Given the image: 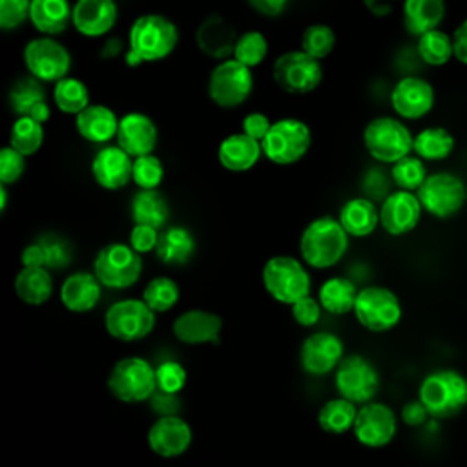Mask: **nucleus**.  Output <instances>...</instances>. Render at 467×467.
Here are the masks:
<instances>
[{
  "label": "nucleus",
  "instance_id": "f257e3e1",
  "mask_svg": "<svg viewBox=\"0 0 467 467\" xmlns=\"http://www.w3.org/2000/svg\"><path fill=\"white\" fill-rule=\"evenodd\" d=\"M179 42V29L173 20L159 13L137 16L128 33L124 62L137 67L144 62H157L173 53Z\"/></svg>",
  "mask_w": 467,
  "mask_h": 467
},
{
  "label": "nucleus",
  "instance_id": "f03ea898",
  "mask_svg": "<svg viewBox=\"0 0 467 467\" xmlns=\"http://www.w3.org/2000/svg\"><path fill=\"white\" fill-rule=\"evenodd\" d=\"M348 234L334 217H317L310 221L299 237L301 259L317 270L337 265L348 250Z\"/></svg>",
  "mask_w": 467,
  "mask_h": 467
},
{
  "label": "nucleus",
  "instance_id": "7ed1b4c3",
  "mask_svg": "<svg viewBox=\"0 0 467 467\" xmlns=\"http://www.w3.org/2000/svg\"><path fill=\"white\" fill-rule=\"evenodd\" d=\"M418 400L431 418H454L467 407V378L454 368L432 370L421 379Z\"/></svg>",
  "mask_w": 467,
  "mask_h": 467
},
{
  "label": "nucleus",
  "instance_id": "20e7f679",
  "mask_svg": "<svg viewBox=\"0 0 467 467\" xmlns=\"http://www.w3.org/2000/svg\"><path fill=\"white\" fill-rule=\"evenodd\" d=\"M263 286L272 299L283 305L310 296L312 281L305 265L292 255H274L263 266Z\"/></svg>",
  "mask_w": 467,
  "mask_h": 467
},
{
  "label": "nucleus",
  "instance_id": "39448f33",
  "mask_svg": "<svg viewBox=\"0 0 467 467\" xmlns=\"http://www.w3.org/2000/svg\"><path fill=\"white\" fill-rule=\"evenodd\" d=\"M363 144L372 159L381 164H394L412 153L414 135L394 117H376L363 130Z\"/></svg>",
  "mask_w": 467,
  "mask_h": 467
},
{
  "label": "nucleus",
  "instance_id": "423d86ee",
  "mask_svg": "<svg viewBox=\"0 0 467 467\" xmlns=\"http://www.w3.org/2000/svg\"><path fill=\"white\" fill-rule=\"evenodd\" d=\"M312 144V131L306 122L283 117L272 122L270 131L263 139V155L279 166H288L301 161Z\"/></svg>",
  "mask_w": 467,
  "mask_h": 467
},
{
  "label": "nucleus",
  "instance_id": "0eeeda50",
  "mask_svg": "<svg viewBox=\"0 0 467 467\" xmlns=\"http://www.w3.org/2000/svg\"><path fill=\"white\" fill-rule=\"evenodd\" d=\"M93 274L106 288H130L142 274V255L128 243H109L97 252L93 259Z\"/></svg>",
  "mask_w": 467,
  "mask_h": 467
},
{
  "label": "nucleus",
  "instance_id": "6e6552de",
  "mask_svg": "<svg viewBox=\"0 0 467 467\" xmlns=\"http://www.w3.org/2000/svg\"><path fill=\"white\" fill-rule=\"evenodd\" d=\"M108 389L122 403L148 401L157 390L155 368L139 356L122 358L108 376Z\"/></svg>",
  "mask_w": 467,
  "mask_h": 467
},
{
  "label": "nucleus",
  "instance_id": "1a4fd4ad",
  "mask_svg": "<svg viewBox=\"0 0 467 467\" xmlns=\"http://www.w3.org/2000/svg\"><path fill=\"white\" fill-rule=\"evenodd\" d=\"M22 58L27 73L42 84H57L69 77L71 53L53 36L31 38L24 46Z\"/></svg>",
  "mask_w": 467,
  "mask_h": 467
},
{
  "label": "nucleus",
  "instance_id": "9d476101",
  "mask_svg": "<svg viewBox=\"0 0 467 467\" xmlns=\"http://www.w3.org/2000/svg\"><path fill=\"white\" fill-rule=\"evenodd\" d=\"M416 195L427 213L436 219H449L463 208L467 186L456 173L434 171L427 175Z\"/></svg>",
  "mask_w": 467,
  "mask_h": 467
},
{
  "label": "nucleus",
  "instance_id": "9b49d317",
  "mask_svg": "<svg viewBox=\"0 0 467 467\" xmlns=\"http://www.w3.org/2000/svg\"><path fill=\"white\" fill-rule=\"evenodd\" d=\"M352 312L358 323L370 332H389L403 316L398 296L390 288L379 285L361 288Z\"/></svg>",
  "mask_w": 467,
  "mask_h": 467
},
{
  "label": "nucleus",
  "instance_id": "f8f14e48",
  "mask_svg": "<svg viewBox=\"0 0 467 467\" xmlns=\"http://www.w3.org/2000/svg\"><path fill=\"white\" fill-rule=\"evenodd\" d=\"M272 78L290 95H306L321 84L323 66L321 60L306 55L303 49H292L275 58Z\"/></svg>",
  "mask_w": 467,
  "mask_h": 467
},
{
  "label": "nucleus",
  "instance_id": "ddd939ff",
  "mask_svg": "<svg viewBox=\"0 0 467 467\" xmlns=\"http://www.w3.org/2000/svg\"><path fill=\"white\" fill-rule=\"evenodd\" d=\"M254 89L252 69L235 58L221 60L208 77V97L219 108L232 109L248 100Z\"/></svg>",
  "mask_w": 467,
  "mask_h": 467
},
{
  "label": "nucleus",
  "instance_id": "4468645a",
  "mask_svg": "<svg viewBox=\"0 0 467 467\" xmlns=\"http://www.w3.org/2000/svg\"><path fill=\"white\" fill-rule=\"evenodd\" d=\"M104 327L113 339L140 341L151 334L155 312L142 299H120L106 310Z\"/></svg>",
  "mask_w": 467,
  "mask_h": 467
},
{
  "label": "nucleus",
  "instance_id": "2eb2a0df",
  "mask_svg": "<svg viewBox=\"0 0 467 467\" xmlns=\"http://www.w3.org/2000/svg\"><path fill=\"white\" fill-rule=\"evenodd\" d=\"M336 390L341 398L356 403H370L379 390V374L363 356L352 354L341 359L334 376Z\"/></svg>",
  "mask_w": 467,
  "mask_h": 467
},
{
  "label": "nucleus",
  "instance_id": "dca6fc26",
  "mask_svg": "<svg viewBox=\"0 0 467 467\" xmlns=\"http://www.w3.org/2000/svg\"><path fill=\"white\" fill-rule=\"evenodd\" d=\"M396 431L398 420L389 405L370 401L358 409L352 432L361 445L370 449L385 447L394 440Z\"/></svg>",
  "mask_w": 467,
  "mask_h": 467
},
{
  "label": "nucleus",
  "instance_id": "f3484780",
  "mask_svg": "<svg viewBox=\"0 0 467 467\" xmlns=\"http://www.w3.org/2000/svg\"><path fill=\"white\" fill-rule=\"evenodd\" d=\"M434 88L421 77H403L390 91V106L394 113L405 120H418L434 108Z\"/></svg>",
  "mask_w": 467,
  "mask_h": 467
},
{
  "label": "nucleus",
  "instance_id": "a211bd4d",
  "mask_svg": "<svg viewBox=\"0 0 467 467\" xmlns=\"http://www.w3.org/2000/svg\"><path fill=\"white\" fill-rule=\"evenodd\" d=\"M421 212V202L414 192L396 190L381 201L379 224L387 234L400 237L410 234L418 226Z\"/></svg>",
  "mask_w": 467,
  "mask_h": 467
},
{
  "label": "nucleus",
  "instance_id": "6ab92c4d",
  "mask_svg": "<svg viewBox=\"0 0 467 467\" xmlns=\"http://www.w3.org/2000/svg\"><path fill=\"white\" fill-rule=\"evenodd\" d=\"M91 177L104 190H120L133 177V157L119 144H106L91 159Z\"/></svg>",
  "mask_w": 467,
  "mask_h": 467
},
{
  "label": "nucleus",
  "instance_id": "aec40b11",
  "mask_svg": "<svg viewBox=\"0 0 467 467\" xmlns=\"http://www.w3.org/2000/svg\"><path fill=\"white\" fill-rule=\"evenodd\" d=\"M343 359V341L332 332L308 336L299 350V361L306 374L325 376L337 368Z\"/></svg>",
  "mask_w": 467,
  "mask_h": 467
},
{
  "label": "nucleus",
  "instance_id": "412c9836",
  "mask_svg": "<svg viewBox=\"0 0 467 467\" xmlns=\"http://www.w3.org/2000/svg\"><path fill=\"white\" fill-rule=\"evenodd\" d=\"M159 130L157 124L140 111H130L120 117L117 144L133 159L150 155L157 148Z\"/></svg>",
  "mask_w": 467,
  "mask_h": 467
},
{
  "label": "nucleus",
  "instance_id": "4be33fe9",
  "mask_svg": "<svg viewBox=\"0 0 467 467\" xmlns=\"http://www.w3.org/2000/svg\"><path fill=\"white\" fill-rule=\"evenodd\" d=\"M119 20L115 0H77L73 4V27L88 38L106 36Z\"/></svg>",
  "mask_w": 467,
  "mask_h": 467
},
{
  "label": "nucleus",
  "instance_id": "5701e85b",
  "mask_svg": "<svg viewBox=\"0 0 467 467\" xmlns=\"http://www.w3.org/2000/svg\"><path fill=\"white\" fill-rule=\"evenodd\" d=\"M192 427L181 416L159 418L148 431V445L161 458H177L192 445Z\"/></svg>",
  "mask_w": 467,
  "mask_h": 467
},
{
  "label": "nucleus",
  "instance_id": "b1692460",
  "mask_svg": "<svg viewBox=\"0 0 467 467\" xmlns=\"http://www.w3.org/2000/svg\"><path fill=\"white\" fill-rule=\"evenodd\" d=\"M171 330H173V336L186 345L219 343L223 319L215 312L192 308L175 317Z\"/></svg>",
  "mask_w": 467,
  "mask_h": 467
},
{
  "label": "nucleus",
  "instance_id": "393cba45",
  "mask_svg": "<svg viewBox=\"0 0 467 467\" xmlns=\"http://www.w3.org/2000/svg\"><path fill=\"white\" fill-rule=\"evenodd\" d=\"M7 104L16 117H31L40 124H46L51 117L44 84L31 75L22 77L11 84Z\"/></svg>",
  "mask_w": 467,
  "mask_h": 467
},
{
  "label": "nucleus",
  "instance_id": "a878e982",
  "mask_svg": "<svg viewBox=\"0 0 467 467\" xmlns=\"http://www.w3.org/2000/svg\"><path fill=\"white\" fill-rule=\"evenodd\" d=\"M237 36L239 35L235 33V27L221 15L206 16L195 31V42L199 49L217 60L232 58Z\"/></svg>",
  "mask_w": 467,
  "mask_h": 467
},
{
  "label": "nucleus",
  "instance_id": "bb28decb",
  "mask_svg": "<svg viewBox=\"0 0 467 467\" xmlns=\"http://www.w3.org/2000/svg\"><path fill=\"white\" fill-rule=\"evenodd\" d=\"M120 117L104 104H89L75 117L77 133L93 144L106 146L113 139H117Z\"/></svg>",
  "mask_w": 467,
  "mask_h": 467
},
{
  "label": "nucleus",
  "instance_id": "cd10ccee",
  "mask_svg": "<svg viewBox=\"0 0 467 467\" xmlns=\"http://www.w3.org/2000/svg\"><path fill=\"white\" fill-rule=\"evenodd\" d=\"M263 157V146L259 140L248 137L246 133H232L224 137L217 148L219 164L234 173H243L252 170Z\"/></svg>",
  "mask_w": 467,
  "mask_h": 467
},
{
  "label": "nucleus",
  "instance_id": "c85d7f7f",
  "mask_svg": "<svg viewBox=\"0 0 467 467\" xmlns=\"http://www.w3.org/2000/svg\"><path fill=\"white\" fill-rule=\"evenodd\" d=\"M100 294L102 285L93 272H73L60 286L62 305L75 314L93 310L100 301Z\"/></svg>",
  "mask_w": 467,
  "mask_h": 467
},
{
  "label": "nucleus",
  "instance_id": "c756f323",
  "mask_svg": "<svg viewBox=\"0 0 467 467\" xmlns=\"http://www.w3.org/2000/svg\"><path fill=\"white\" fill-rule=\"evenodd\" d=\"M73 20L69 0H31L29 22L42 36H57L67 29Z\"/></svg>",
  "mask_w": 467,
  "mask_h": 467
},
{
  "label": "nucleus",
  "instance_id": "7c9ffc66",
  "mask_svg": "<svg viewBox=\"0 0 467 467\" xmlns=\"http://www.w3.org/2000/svg\"><path fill=\"white\" fill-rule=\"evenodd\" d=\"M195 248H197V243L192 230L182 224H173L161 230L155 255L164 265L179 266V265H186L193 257Z\"/></svg>",
  "mask_w": 467,
  "mask_h": 467
},
{
  "label": "nucleus",
  "instance_id": "2f4dec72",
  "mask_svg": "<svg viewBox=\"0 0 467 467\" xmlns=\"http://www.w3.org/2000/svg\"><path fill=\"white\" fill-rule=\"evenodd\" d=\"M403 27L412 36H421L432 29H440L445 18V0H403Z\"/></svg>",
  "mask_w": 467,
  "mask_h": 467
},
{
  "label": "nucleus",
  "instance_id": "473e14b6",
  "mask_svg": "<svg viewBox=\"0 0 467 467\" xmlns=\"http://www.w3.org/2000/svg\"><path fill=\"white\" fill-rule=\"evenodd\" d=\"M337 221L350 237H367L379 224V210L372 199L354 197L341 206Z\"/></svg>",
  "mask_w": 467,
  "mask_h": 467
},
{
  "label": "nucleus",
  "instance_id": "72a5a7b5",
  "mask_svg": "<svg viewBox=\"0 0 467 467\" xmlns=\"http://www.w3.org/2000/svg\"><path fill=\"white\" fill-rule=\"evenodd\" d=\"M130 213L135 224L164 230L170 219V204L159 190H139L131 199Z\"/></svg>",
  "mask_w": 467,
  "mask_h": 467
},
{
  "label": "nucleus",
  "instance_id": "f704fd0d",
  "mask_svg": "<svg viewBox=\"0 0 467 467\" xmlns=\"http://www.w3.org/2000/svg\"><path fill=\"white\" fill-rule=\"evenodd\" d=\"M15 294L31 306H40L53 296V277L44 266H22L15 277Z\"/></svg>",
  "mask_w": 467,
  "mask_h": 467
},
{
  "label": "nucleus",
  "instance_id": "c9c22d12",
  "mask_svg": "<svg viewBox=\"0 0 467 467\" xmlns=\"http://www.w3.org/2000/svg\"><path fill=\"white\" fill-rule=\"evenodd\" d=\"M358 288L356 285L347 279V277H328L323 281L317 292V299L323 306V310L334 314V316H343L354 310L356 297H358Z\"/></svg>",
  "mask_w": 467,
  "mask_h": 467
},
{
  "label": "nucleus",
  "instance_id": "e433bc0d",
  "mask_svg": "<svg viewBox=\"0 0 467 467\" xmlns=\"http://www.w3.org/2000/svg\"><path fill=\"white\" fill-rule=\"evenodd\" d=\"M456 140L454 135L441 126H429L423 128L414 135L412 151L421 161H443L454 151Z\"/></svg>",
  "mask_w": 467,
  "mask_h": 467
},
{
  "label": "nucleus",
  "instance_id": "4c0bfd02",
  "mask_svg": "<svg viewBox=\"0 0 467 467\" xmlns=\"http://www.w3.org/2000/svg\"><path fill=\"white\" fill-rule=\"evenodd\" d=\"M356 416V405L339 396L321 405L317 412V423L328 434H345L347 431H352Z\"/></svg>",
  "mask_w": 467,
  "mask_h": 467
},
{
  "label": "nucleus",
  "instance_id": "58836bf2",
  "mask_svg": "<svg viewBox=\"0 0 467 467\" xmlns=\"http://www.w3.org/2000/svg\"><path fill=\"white\" fill-rule=\"evenodd\" d=\"M53 102L66 115H78L89 102V88L77 77H66L53 84Z\"/></svg>",
  "mask_w": 467,
  "mask_h": 467
},
{
  "label": "nucleus",
  "instance_id": "ea45409f",
  "mask_svg": "<svg viewBox=\"0 0 467 467\" xmlns=\"http://www.w3.org/2000/svg\"><path fill=\"white\" fill-rule=\"evenodd\" d=\"M46 139L44 124L31 117H16L9 130V146L20 151L24 157L35 155Z\"/></svg>",
  "mask_w": 467,
  "mask_h": 467
},
{
  "label": "nucleus",
  "instance_id": "a19ab883",
  "mask_svg": "<svg viewBox=\"0 0 467 467\" xmlns=\"http://www.w3.org/2000/svg\"><path fill=\"white\" fill-rule=\"evenodd\" d=\"M416 51L427 66H445L452 57V36L441 29H432L418 36Z\"/></svg>",
  "mask_w": 467,
  "mask_h": 467
},
{
  "label": "nucleus",
  "instance_id": "79ce46f5",
  "mask_svg": "<svg viewBox=\"0 0 467 467\" xmlns=\"http://www.w3.org/2000/svg\"><path fill=\"white\" fill-rule=\"evenodd\" d=\"M181 297L179 285L168 277V275H157L148 281V285L142 290V301L155 312L162 314L171 310Z\"/></svg>",
  "mask_w": 467,
  "mask_h": 467
},
{
  "label": "nucleus",
  "instance_id": "37998d69",
  "mask_svg": "<svg viewBox=\"0 0 467 467\" xmlns=\"http://www.w3.org/2000/svg\"><path fill=\"white\" fill-rule=\"evenodd\" d=\"M266 55H268L266 36L257 29H250L237 36L232 58H235L237 62L252 69L259 66L266 58Z\"/></svg>",
  "mask_w": 467,
  "mask_h": 467
},
{
  "label": "nucleus",
  "instance_id": "c03bdc74",
  "mask_svg": "<svg viewBox=\"0 0 467 467\" xmlns=\"http://www.w3.org/2000/svg\"><path fill=\"white\" fill-rule=\"evenodd\" d=\"M425 162L418 155H407L401 161L394 162L390 168V179L398 190L418 192L423 181L427 179Z\"/></svg>",
  "mask_w": 467,
  "mask_h": 467
},
{
  "label": "nucleus",
  "instance_id": "a18cd8bd",
  "mask_svg": "<svg viewBox=\"0 0 467 467\" xmlns=\"http://www.w3.org/2000/svg\"><path fill=\"white\" fill-rule=\"evenodd\" d=\"M336 47V33L327 24H312L301 35V47L306 55L323 60Z\"/></svg>",
  "mask_w": 467,
  "mask_h": 467
},
{
  "label": "nucleus",
  "instance_id": "49530a36",
  "mask_svg": "<svg viewBox=\"0 0 467 467\" xmlns=\"http://www.w3.org/2000/svg\"><path fill=\"white\" fill-rule=\"evenodd\" d=\"M164 179L162 161L150 153L133 159V177L131 181L139 190H157Z\"/></svg>",
  "mask_w": 467,
  "mask_h": 467
},
{
  "label": "nucleus",
  "instance_id": "de8ad7c7",
  "mask_svg": "<svg viewBox=\"0 0 467 467\" xmlns=\"http://www.w3.org/2000/svg\"><path fill=\"white\" fill-rule=\"evenodd\" d=\"M157 389L171 394H179L186 385V370L177 361H162L155 368Z\"/></svg>",
  "mask_w": 467,
  "mask_h": 467
},
{
  "label": "nucleus",
  "instance_id": "09e8293b",
  "mask_svg": "<svg viewBox=\"0 0 467 467\" xmlns=\"http://www.w3.org/2000/svg\"><path fill=\"white\" fill-rule=\"evenodd\" d=\"M31 0H0V29L13 31L29 20Z\"/></svg>",
  "mask_w": 467,
  "mask_h": 467
},
{
  "label": "nucleus",
  "instance_id": "8fccbe9b",
  "mask_svg": "<svg viewBox=\"0 0 467 467\" xmlns=\"http://www.w3.org/2000/svg\"><path fill=\"white\" fill-rule=\"evenodd\" d=\"M26 170V157L9 144L0 150V184L11 186L20 181Z\"/></svg>",
  "mask_w": 467,
  "mask_h": 467
},
{
  "label": "nucleus",
  "instance_id": "3c124183",
  "mask_svg": "<svg viewBox=\"0 0 467 467\" xmlns=\"http://www.w3.org/2000/svg\"><path fill=\"white\" fill-rule=\"evenodd\" d=\"M46 252V268H64L71 261V246L67 241L58 237H44L40 239Z\"/></svg>",
  "mask_w": 467,
  "mask_h": 467
},
{
  "label": "nucleus",
  "instance_id": "603ef678",
  "mask_svg": "<svg viewBox=\"0 0 467 467\" xmlns=\"http://www.w3.org/2000/svg\"><path fill=\"white\" fill-rule=\"evenodd\" d=\"M159 235H161V230L157 228H151L146 224H135L128 235V244L140 255L148 252H155Z\"/></svg>",
  "mask_w": 467,
  "mask_h": 467
},
{
  "label": "nucleus",
  "instance_id": "864d4df0",
  "mask_svg": "<svg viewBox=\"0 0 467 467\" xmlns=\"http://www.w3.org/2000/svg\"><path fill=\"white\" fill-rule=\"evenodd\" d=\"M321 303L312 296H306L292 305V317L301 327H314L321 317Z\"/></svg>",
  "mask_w": 467,
  "mask_h": 467
},
{
  "label": "nucleus",
  "instance_id": "5fc2aeb1",
  "mask_svg": "<svg viewBox=\"0 0 467 467\" xmlns=\"http://www.w3.org/2000/svg\"><path fill=\"white\" fill-rule=\"evenodd\" d=\"M151 410L159 416H179V409H181V400L179 394H171V392H164V390H155V394L148 400Z\"/></svg>",
  "mask_w": 467,
  "mask_h": 467
},
{
  "label": "nucleus",
  "instance_id": "6e6d98bb",
  "mask_svg": "<svg viewBox=\"0 0 467 467\" xmlns=\"http://www.w3.org/2000/svg\"><path fill=\"white\" fill-rule=\"evenodd\" d=\"M270 128H272V120L265 113H259V111L244 115L243 124H241V131L259 142H263V139L266 137Z\"/></svg>",
  "mask_w": 467,
  "mask_h": 467
},
{
  "label": "nucleus",
  "instance_id": "4d7b16f0",
  "mask_svg": "<svg viewBox=\"0 0 467 467\" xmlns=\"http://www.w3.org/2000/svg\"><path fill=\"white\" fill-rule=\"evenodd\" d=\"M427 418H429V412L420 400H412L405 403L401 409V420L409 427H420L427 421Z\"/></svg>",
  "mask_w": 467,
  "mask_h": 467
},
{
  "label": "nucleus",
  "instance_id": "13d9d810",
  "mask_svg": "<svg viewBox=\"0 0 467 467\" xmlns=\"http://www.w3.org/2000/svg\"><path fill=\"white\" fill-rule=\"evenodd\" d=\"M452 53L454 58L467 66V18L452 31Z\"/></svg>",
  "mask_w": 467,
  "mask_h": 467
},
{
  "label": "nucleus",
  "instance_id": "bf43d9fd",
  "mask_svg": "<svg viewBox=\"0 0 467 467\" xmlns=\"http://www.w3.org/2000/svg\"><path fill=\"white\" fill-rule=\"evenodd\" d=\"M246 2L255 13L263 16H279L290 4V0H246Z\"/></svg>",
  "mask_w": 467,
  "mask_h": 467
},
{
  "label": "nucleus",
  "instance_id": "052dcab7",
  "mask_svg": "<svg viewBox=\"0 0 467 467\" xmlns=\"http://www.w3.org/2000/svg\"><path fill=\"white\" fill-rule=\"evenodd\" d=\"M20 261H22V266H44L46 268V252H44L42 243L35 241V243L27 244L22 250Z\"/></svg>",
  "mask_w": 467,
  "mask_h": 467
},
{
  "label": "nucleus",
  "instance_id": "680f3d73",
  "mask_svg": "<svg viewBox=\"0 0 467 467\" xmlns=\"http://www.w3.org/2000/svg\"><path fill=\"white\" fill-rule=\"evenodd\" d=\"M122 51L126 53V49H124V42H122L119 36H109V38H106V40L102 42L100 57L108 60V58H115V57H119Z\"/></svg>",
  "mask_w": 467,
  "mask_h": 467
},
{
  "label": "nucleus",
  "instance_id": "e2e57ef3",
  "mask_svg": "<svg viewBox=\"0 0 467 467\" xmlns=\"http://www.w3.org/2000/svg\"><path fill=\"white\" fill-rule=\"evenodd\" d=\"M365 5L368 7V11H372L374 15L378 16H383L387 13H390V5H392V0H365Z\"/></svg>",
  "mask_w": 467,
  "mask_h": 467
},
{
  "label": "nucleus",
  "instance_id": "0e129e2a",
  "mask_svg": "<svg viewBox=\"0 0 467 467\" xmlns=\"http://www.w3.org/2000/svg\"><path fill=\"white\" fill-rule=\"evenodd\" d=\"M5 204H7V186L0 184V212H5Z\"/></svg>",
  "mask_w": 467,
  "mask_h": 467
}]
</instances>
